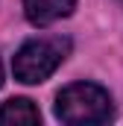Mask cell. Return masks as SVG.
Segmentation results:
<instances>
[{
    "label": "cell",
    "instance_id": "cell-4",
    "mask_svg": "<svg viewBox=\"0 0 123 126\" xmlns=\"http://www.w3.org/2000/svg\"><path fill=\"white\" fill-rule=\"evenodd\" d=\"M41 123V111L27 97H12L0 106V126H35Z\"/></svg>",
    "mask_w": 123,
    "mask_h": 126
},
{
    "label": "cell",
    "instance_id": "cell-2",
    "mask_svg": "<svg viewBox=\"0 0 123 126\" xmlns=\"http://www.w3.org/2000/svg\"><path fill=\"white\" fill-rule=\"evenodd\" d=\"M67 53H70V41L62 38V35L32 38L15 53L12 73L24 85H38V82H44L56 73V67L67 59Z\"/></svg>",
    "mask_w": 123,
    "mask_h": 126
},
{
    "label": "cell",
    "instance_id": "cell-1",
    "mask_svg": "<svg viewBox=\"0 0 123 126\" xmlns=\"http://www.w3.org/2000/svg\"><path fill=\"white\" fill-rule=\"evenodd\" d=\"M114 114L111 94L97 82H73L56 94V117L70 126L106 123Z\"/></svg>",
    "mask_w": 123,
    "mask_h": 126
},
{
    "label": "cell",
    "instance_id": "cell-5",
    "mask_svg": "<svg viewBox=\"0 0 123 126\" xmlns=\"http://www.w3.org/2000/svg\"><path fill=\"white\" fill-rule=\"evenodd\" d=\"M0 85H3V64H0Z\"/></svg>",
    "mask_w": 123,
    "mask_h": 126
},
{
    "label": "cell",
    "instance_id": "cell-3",
    "mask_svg": "<svg viewBox=\"0 0 123 126\" xmlns=\"http://www.w3.org/2000/svg\"><path fill=\"white\" fill-rule=\"evenodd\" d=\"M76 0H24V15L32 27H50L62 18H70Z\"/></svg>",
    "mask_w": 123,
    "mask_h": 126
}]
</instances>
